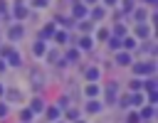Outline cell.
I'll return each instance as SVG.
<instances>
[{
	"label": "cell",
	"mask_w": 158,
	"mask_h": 123,
	"mask_svg": "<svg viewBox=\"0 0 158 123\" xmlns=\"http://www.w3.org/2000/svg\"><path fill=\"white\" fill-rule=\"evenodd\" d=\"M153 62H141V64H136L133 69H136V74H146V71H153Z\"/></svg>",
	"instance_id": "6da1fadb"
},
{
	"label": "cell",
	"mask_w": 158,
	"mask_h": 123,
	"mask_svg": "<svg viewBox=\"0 0 158 123\" xmlns=\"http://www.w3.org/2000/svg\"><path fill=\"white\" fill-rule=\"evenodd\" d=\"M22 37V27H12L10 30V39H20Z\"/></svg>",
	"instance_id": "7a4b0ae2"
},
{
	"label": "cell",
	"mask_w": 158,
	"mask_h": 123,
	"mask_svg": "<svg viewBox=\"0 0 158 123\" xmlns=\"http://www.w3.org/2000/svg\"><path fill=\"white\" fill-rule=\"evenodd\" d=\"M7 98H10V101H20V98H22V93H20V91H15V89H10V91H7Z\"/></svg>",
	"instance_id": "3957f363"
},
{
	"label": "cell",
	"mask_w": 158,
	"mask_h": 123,
	"mask_svg": "<svg viewBox=\"0 0 158 123\" xmlns=\"http://www.w3.org/2000/svg\"><path fill=\"white\" fill-rule=\"evenodd\" d=\"M114 93H116V84H109V89H106V96H109V101H114Z\"/></svg>",
	"instance_id": "277c9868"
},
{
	"label": "cell",
	"mask_w": 158,
	"mask_h": 123,
	"mask_svg": "<svg viewBox=\"0 0 158 123\" xmlns=\"http://www.w3.org/2000/svg\"><path fill=\"white\" fill-rule=\"evenodd\" d=\"M136 20L143 22V20H146V10H136Z\"/></svg>",
	"instance_id": "5b68a950"
},
{
	"label": "cell",
	"mask_w": 158,
	"mask_h": 123,
	"mask_svg": "<svg viewBox=\"0 0 158 123\" xmlns=\"http://www.w3.org/2000/svg\"><path fill=\"white\" fill-rule=\"evenodd\" d=\"M35 54H44V44H42V42L35 44Z\"/></svg>",
	"instance_id": "8992f818"
},
{
	"label": "cell",
	"mask_w": 158,
	"mask_h": 123,
	"mask_svg": "<svg viewBox=\"0 0 158 123\" xmlns=\"http://www.w3.org/2000/svg\"><path fill=\"white\" fill-rule=\"evenodd\" d=\"M128 62H131L128 54H118V64H128Z\"/></svg>",
	"instance_id": "52a82bcc"
},
{
	"label": "cell",
	"mask_w": 158,
	"mask_h": 123,
	"mask_svg": "<svg viewBox=\"0 0 158 123\" xmlns=\"http://www.w3.org/2000/svg\"><path fill=\"white\" fill-rule=\"evenodd\" d=\"M96 76H99V71H96V69H89V71H86V79H91V81H94Z\"/></svg>",
	"instance_id": "ba28073f"
},
{
	"label": "cell",
	"mask_w": 158,
	"mask_h": 123,
	"mask_svg": "<svg viewBox=\"0 0 158 123\" xmlns=\"http://www.w3.org/2000/svg\"><path fill=\"white\" fill-rule=\"evenodd\" d=\"M32 108H35V111H42V108H44V103L37 98V101H32Z\"/></svg>",
	"instance_id": "9c48e42d"
},
{
	"label": "cell",
	"mask_w": 158,
	"mask_h": 123,
	"mask_svg": "<svg viewBox=\"0 0 158 123\" xmlns=\"http://www.w3.org/2000/svg\"><path fill=\"white\" fill-rule=\"evenodd\" d=\"M15 12H17V17H22V15H25V7L17 2V5H15Z\"/></svg>",
	"instance_id": "30bf717a"
},
{
	"label": "cell",
	"mask_w": 158,
	"mask_h": 123,
	"mask_svg": "<svg viewBox=\"0 0 158 123\" xmlns=\"http://www.w3.org/2000/svg\"><path fill=\"white\" fill-rule=\"evenodd\" d=\"M84 12H86V10H84V7H81V5H77V7H74V15H77V17H81V15H84Z\"/></svg>",
	"instance_id": "8fae6325"
},
{
	"label": "cell",
	"mask_w": 158,
	"mask_h": 123,
	"mask_svg": "<svg viewBox=\"0 0 158 123\" xmlns=\"http://www.w3.org/2000/svg\"><path fill=\"white\" fill-rule=\"evenodd\" d=\"M54 39L62 44V42H67V34H64V32H57V37H54Z\"/></svg>",
	"instance_id": "7c38bea8"
},
{
	"label": "cell",
	"mask_w": 158,
	"mask_h": 123,
	"mask_svg": "<svg viewBox=\"0 0 158 123\" xmlns=\"http://www.w3.org/2000/svg\"><path fill=\"white\" fill-rule=\"evenodd\" d=\"M77 57H79V52H74V49L67 54V59H69V62H77Z\"/></svg>",
	"instance_id": "4fadbf2b"
},
{
	"label": "cell",
	"mask_w": 158,
	"mask_h": 123,
	"mask_svg": "<svg viewBox=\"0 0 158 123\" xmlns=\"http://www.w3.org/2000/svg\"><path fill=\"white\" fill-rule=\"evenodd\" d=\"M86 93H89V96H96V93H99V89H96V86H89V89H86Z\"/></svg>",
	"instance_id": "5bb4252c"
},
{
	"label": "cell",
	"mask_w": 158,
	"mask_h": 123,
	"mask_svg": "<svg viewBox=\"0 0 158 123\" xmlns=\"http://www.w3.org/2000/svg\"><path fill=\"white\" fill-rule=\"evenodd\" d=\"M89 111H91V113H96V111H99V103H96V101H91V103H89Z\"/></svg>",
	"instance_id": "9a60e30c"
},
{
	"label": "cell",
	"mask_w": 158,
	"mask_h": 123,
	"mask_svg": "<svg viewBox=\"0 0 158 123\" xmlns=\"http://www.w3.org/2000/svg\"><path fill=\"white\" fill-rule=\"evenodd\" d=\"M138 34H141V37H146V34H148V27H143V25H141V27H138Z\"/></svg>",
	"instance_id": "2e32d148"
},
{
	"label": "cell",
	"mask_w": 158,
	"mask_h": 123,
	"mask_svg": "<svg viewBox=\"0 0 158 123\" xmlns=\"http://www.w3.org/2000/svg\"><path fill=\"white\" fill-rule=\"evenodd\" d=\"M79 44H81V47H91V39H86V37H84V39H79Z\"/></svg>",
	"instance_id": "e0dca14e"
},
{
	"label": "cell",
	"mask_w": 158,
	"mask_h": 123,
	"mask_svg": "<svg viewBox=\"0 0 158 123\" xmlns=\"http://www.w3.org/2000/svg\"><path fill=\"white\" fill-rule=\"evenodd\" d=\"M131 101H133L136 106H141V101H143V96H131Z\"/></svg>",
	"instance_id": "ac0fdd59"
},
{
	"label": "cell",
	"mask_w": 158,
	"mask_h": 123,
	"mask_svg": "<svg viewBox=\"0 0 158 123\" xmlns=\"http://www.w3.org/2000/svg\"><path fill=\"white\" fill-rule=\"evenodd\" d=\"M32 5H37V7H44V5H47V0H32Z\"/></svg>",
	"instance_id": "d6986e66"
},
{
	"label": "cell",
	"mask_w": 158,
	"mask_h": 123,
	"mask_svg": "<svg viewBox=\"0 0 158 123\" xmlns=\"http://www.w3.org/2000/svg\"><path fill=\"white\" fill-rule=\"evenodd\" d=\"M5 113H7V108H5V106H0V116H5Z\"/></svg>",
	"instance_id": "ffe728a7"
},
{
	"label": "cell",
	"mask_w": 158,
	"mask_h": 123,
	"mask_svg": "<svg viewBox=\"0 0 158 123\" xmlns=\"http://www.w3.org/2000/svg\"><path fill=\"white\" fill-rule=\"evenodd\" d=\"M0 12H5V2L2 0H0Z\"/></svg>",
	"instance_id": "44dd1931"
},
{
	"label": "cell",
	"mask_w": 158,
	"mask_h": 123,
	"mask_svg": "<svg viewBox=\"0 0 158 123\" xmlns=\"http://www.w3.org/2000/svg\"><path fill=\"white\" fill-rule=\"evenodd\" d=\"M106 2H109V5H114V2H116V0H106Z\"/></svg>",
	"instance_id": "7402d4cb"
},
{
	"label": "cell",
	"mask_w": 158,
	"mask_h": 123,
	"mask_svg": "<svg viewBox=\"0 0 158 123\" xmlns=\"http://www.w3.org/2000/svg\"><path fill=\"white\" fill-rule=\"evenodd\" d=\"M0 93H2V86H0Z\"/></svg>",
	"instance_id": "603a6c76"
}]
</instances>
